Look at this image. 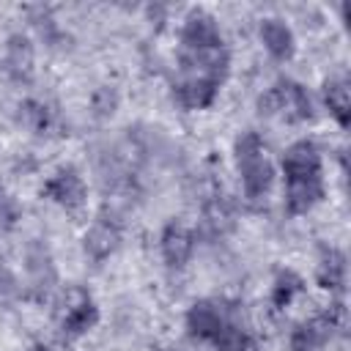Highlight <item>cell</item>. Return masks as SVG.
I'll use <instances>...</instances> for the list:
<instances>
[{
    "instance_id": "6da1fadb",
    "label": "cell",
    "mask_w": 351,
    "mask_h": 351,
    "mask_svg": "<svg viewBox=\"0 0 351 351\" xmlns=\"http://www.w3.org/2000/svg\"><path fill=\"white\" fill-rule=\"evenodd\" d=\"M233 156H236V167L241 176L244 197L252 203L263 200L274 184V167L266 156L263 137L258 132H241L233 143Z\"/></svg>"
},
{
    "instance_id": "7a4b0ae2",
    "label": "cell",
    "mask_w": 351,
    "mask_h": 351,
    "mask_svg": "<svg viewBox=\"0 0 351 351\" xmlns=\"http://www.w3.org/2000/svg\"><path fill=\"white\" fill-rule=\"evenodd\" d=\"M348 324V310L343 299L329 302L321 313L313 318L296 324L288 335V348L291 351H318L324 343H329L335 335H340Z\"/></svg>"
},
{
    "instance_id": "3957f363",
    "label": "cell",
    "mask_w": 351,
    "mask_h": 351,
    "mask_svg": "<svg viewBox=\"0 0 351 351\" xmlns=\"http://www.w3.org/2000/svg\"><path fill=\"white\" fill-rule=\"evenodd\" d=\"M258 112L266 118H285V121H313V99L304 85L293 80H277L258 96Z\"/></svg>"
},
{
    "instance_id": "277c9868",
    "label": "cell",
    "mask_w": 351,
    "mask_h": 351,
    "mask_svg": "<svg viewBox=\"0 0 351 351\" xmlns=\"http://www.w3.org/2000/svg\"><path fill=\"white\" fill-rule=\"evenodd\" d=\"M41 192H44L52 203H58L60 208H66V211H77V208L85 203V195H88L82 176H80L77 167H71V165L55 170V173L47 178V184H44Z\"/></svg>"
},
{
    "instance_id": "5b68a950",
    "label": "cell",
    "mask_w": 351,
    "mask_h": 351,
    "mask_svg": "<svg viewBox=\"0 0 351 351\" xmlns=\"http://www.w3.org/2000/svg\"><path fill=\"white\" fill-rule=\"evenodd\" d=\"M280 165H282V176H285V181L321 178V170H324V165H321V154H318V148H315L313 140H296V143H291V145L285 148Z\"/></svg>"
},
{
    "instance_id": "8992f818",
    "label": "cell",
    "mask_w": 351,
    "mask_h": 351,
    "mask_svg": "<svg viewBox=\"0 0 351 351\" xmlns=\"http://www.w3.org/2000/svg\"><path fill=\"white\" fill-rule=\"evenodd\" d=\"M99 321V307L93 304V299L82 291V288H69L66 291V313H63V332L69 337H80L85 332H90Z\"/></svg>"
},
{
    "instance_id": "52a82bcc",
    "label": "cell",
    "mask_w": 351,
    "mask_h": 351,
    "mask_svg": "<svg viewBox=\"0 0 351 351\" xmlns=\"http://www.w3.org/2000/svg\"><path fill=\"white\" fill-rule=\"evenodd\" d=\"M181 47L184 49H211V47H222V33L219 25L211 14L206 11H192L184 19L181 27Z\"/></svg>"
},
{
    "instance_id": "ba28073f",
    "label": "cell",
    "mask_w": 351,
    "mask_h": 351,
    "mask_svg": "<svg viewBox=\"0 0 351 351\" xmlns=\"http://www.w3.org/2000/svg\"><path fill=\"white\" fill-rule=\"evenodd\" d=\"M3 66H5V74L14 82H30L33 80V71H36V49H33V44H30L27 36H22V33H11L8 36Z\"/></svg>"
},
{
    "instance_id": "9c48e42d",
    "label": "cell",
    "mask_w": 351,
    "mask_h": 351,
    "mask_svg": "<svg viewBox=\"0 0 351 351\" xmlns=\"http://www.w3.org/2000/svg\"><path fill=\"white\" fill-rule=\"evenodd\" d=\"M159 250H162V258L170 269H181V266H186V261L195 252V236L186 225L167 222L162 236H159Z\"/></svg>"
},
{
    "instance_id": "30bf717a",
    "label": "cell",
    "mask_w": 351,
    "mask_h": 351,
    "mask_svg": "<svg viewBox=\"0 0 351 351\" xmlns=\"http://www.w3.org/2000/svg\"><path fill=\"white\" fill-rule=\"evenodd\" d=\"M219 85L222 82L208 80V77H184L181 82H176L173 99L184 110H203V107L214 104V99L219 93Z\"/></svg>"
},
{
    "instance_id": "8fae6325",
    "label": "cell",
    "mask_w": 351,
    "mask_h": 351,
    "mask_svg": "<svg viewBox=\"0 0 351 351\" xmlns=\"http://www.w3.org/2000/svg\"><path fill=\"white\" fill-rule=\"evenodd\" d=\"M324 197V178H299L285 181V211L299 217L313 211Z\"/></svg>"
},
{
    "instance_id": "7c38bea8",
    "label": "cell",
    "mask_w": 351,
    "mask_h": 351,
    "mask_svg": "<svg viewBox=\"0 0 351 351\" xmlns=\"http://www.w3.org/2000/svg\"><path fill=\"white\" fill-rule=\"evenodd\" d=\"M118 241H121V233H118V225L112 219H96L85 239H82V247H85V255L96 263H101L104 258H110L115 250H118Z\"/></svg>"
},
{
    "instance_id": "4fadbf2b",
    "label": "cell",
    "mask_w": 351,
    "mask_h": 351,
    "mask_svg": "<svg viewBox=\"0 0 351 351\" xmlns=\"http://www.w3.org/2000/svg\"><path fill=\"white\" fill-rule=\"evenodd\" d=\"M222 324H225V318H222V313L217 310L214 302L200 299V302H195V304L186 310V329H189V335H192L195 340L211 343L214 335L222 329Z\"/></svg>"
},
{
    "instance_id": "5bb4252c",
    "label": "cell",
    "mask_w": 351,
    "mask_h": 351,
    "mask_svg": "<svg viewBox=\"0 0 351 351\" xmlns=\"http://www.w3.org/2000/svg\"><path fill=\"white\" fill-rule=\"evenodd\" d=\"M261 41L266 47V52L274 58V60H291L293 58V49H296V38H293V30L277 19V16H269L261 22Z\"/></svg>"
},
{
    "instance_id": "9a60e30c",
    "label": "cell",
    "mask_w": 351,
    "mask_h": 351,
    "mask_svg": "<svg viewBox=\"0 0 351 351\" xmlns=\"http://www.w3.org/2000/svg\"><path fill=\"white\" fill-rule=\"evenodd\" d=\"M324 93V104L329 110V115L335 118V123L340 129H348L351 123V90H348V80L346 77H329L321 88Z\"/></svg>"
},
{
    "instance_id": "2e32d148",
    "label": "cell",
    "mask_w": 351,
    "mask_h": 351,
    "mask_svg": "<svg viewBox=\"0 0 351 351\" xmlns=\"http://www.w3.org/2000/svg\"><path fill=\"white\" fill-rule=\"evenodd\" d=\"M346 271H348L346 255L340 250L329 247V250H324V255H321V261L315 266V282L324 291L343 293V288H346Z\"/></svg>"
},
{
    "instance_id": "e0dca14e",
    "label": "cell",
    "mask_w": 351,
    "mask_h": 351,
    "mask_svg": "<svg viewBox=\"0 0 351 351\" xmlns=\"http://www.w3.org/2000/svg\"><path fill=\"white\" fill-rule=\"evenodd\" d=\"M27 274H30V282L38 291H47V288L55 285V266H52V258H49L47 247L30 244V250H27Z\"/></svg>"
},
{
    "instance_id": "ac0fdd59",
    "label": "cell",
    "mask_w": 351,
    "mask_h": 351,
    "mask_svg": "<svg viewBox=\"0 0 351 351\" xmlns=\"http://www.w3.org/2000/svg\"><path fill=\"white\" fill-rule=\"evenodd\" d=\"M304 291V280L302 274H296L293 269H282L277 277H274V285H271V307L274 310H285L299 293Z\"/></svg>"
},
{
    "instance_id": "d6986e66",
    "label": "cell",
    "mask_w": 351,
    "mask_h": 351,
    "mask_svg": "<svg viewBox=\"0 0 351 351\" xmlns=\"http://www.w3.org/2000/svg\"><path fill=\"white\" fill-rule=\"evenodd\" d=\"M52 121H55V115H52V110H49L44 101H38V99H25V101L19 104V123H22L25 129H30L33 134H47V132L52 129Z\"/></svg>"
},
{
    "instance_id": "ffe728a7",
    "label": "cell",
    "mask_w": 351,
    "mask_h": 351,
    "mask_svg": "<svg viewBox=\"0 0 351 351\" xmlns=\"http://www.w3.org/2000/svg\"><path fill=\"white\" fill-rule=\"evenodd\" d=\"M203 219H206V225H208L214 233H222V230H228V228L233 225V208H230V203H228L219 192H214V195L203 203Z\"/></svg>"
},
{
    "instance_id": "44dd1931",
    "label": "cell",
    "mask_w": 351,
    "mask_h": 351,
    "mask_svg": "<svg viewBox=\"0 0 351 351\" xmlns=\"http://www.w3.org/2000/svg\"><path fill=\"white\" fill-rule=\"evenodd\" d=\"M211 346L217 351H258L255 340L244 329H239L236 324H222V329L214 335Z\"/></svg>"
},
{
    "instance_id": "7402d4cb",
    "label": "cell",
    "mask_w": 351,
    "mask_h": 351,
    "mask_svg": "<svg viewBox=\"0 0 351 351\" xmlns=\"http://www.w3.org/2000/svg\"><path fill=\"white\" fill-rule=\"evenodd\" d=\"M22 219V206L19 200L5 189L0 186V230H14Z\"/></svg>"
},
{
    "instance_id": "603a6c76",
    "label": "cell",
    "mask_w": 351,
    "mask_h": 351,
    "mask_svg": "<svg viewBox=\"0 0 351 351\" xmlns=\"http://www.w3.org/2000/svg\"><path fill=\"white\" fill-rule=\"evenodd\" d=\"M90 110H93L96 118H110L118 110V90L110 88V85L96 88L93 96H90Z\"/></svg>"
},
{
    "instance_id": "cb8c5ba5",
    "label": "cell",
    "mask_w": 351,
    "mask_h": 351,
    "mask_svg": "<svg viewBox=\"0 0 351 351\" xmlns=\"http://www.w3.org/2000/svg\"><path fill=\"white\" fill-rule=\"evenodd\" d=\"M14 291H16V277L5 266H0V293L5 296V293H14Z\"/></svg>"
},
{
    "instance_id": "d4e9b609",
    "label": "cell",
    "mask_w": 351,
    "mask_h": 351,
    "mask_svg": "<svg viewBox=\"0 0 351 351\" xmlns=\"http://www.w3.org/2000/svg\"><path fill=\"white\" fill-rule=\"evenodd\" d=\"M162 351H178V348H162Z\"/></svg>"
}]
</instances>
